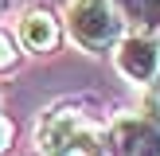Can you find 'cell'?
<instances>
[{
	"label": "cell",
	"mask_w": 160,
	"mask_h": 156,
	"mask_svg": "<svg viewBox=\"0 0 160 156\" xmlns=\"http://www.w3.org/2000/svg\"><path fill=\"white\" fill-rule=\"evenodd\" d=\"M102 129L106 125L90 117V105L82 98H67L43 109L35 125V144L43 156H109Z\"/></svg>",
	"instance_id": "1"
},
{
	"label": "cell",
	"mask_w": 160,
	"mask_h": 156,
	"mask_svg": "<svg viewBox=\"0 0 160 156\" xmlns=\"http://www.w3.org/2000/svg\"><path fill=\"white\" fill-rule=\"evenodd\" d=\"M62 31L86 55H113L125 35V16L113 0H70L62 12Z\"/></svg>",
	"instance_id": "2"
},
{
	"label": "cell",
	"mask_w": 160,
	"mask_h": 156,
	"mask_svg": "<svg viewBox=\"0 0 160 156\" xmlns=\"http://www.w3.org/2000/svg\"><path fill=\"white\" fill-rule=\"evenodd\" d=\"M102 137L109 156H160V94L106 121Z\"/></svg>",
	"instance_id": "3"
},
{
	"label": "cell",
	"mask_w": 160,
	"mask_h": 156,
	"mask_svg": "<svg viewBox=\"0 0 160 156\" xmlns=\"http://www.w3.org/2000/svg\"><path fill=\"white\" fill-rule=\"evenodd\" d=\"M113 66L121 78H129L141 90L160 86V31H125L113 47Z\"/></svg>",
	"instance_id": "4"
},
{
	"label": "cell",
	"mask_w": 160,
	"mask_h": 156,
	"mask_svg": "<svg viewBox=\"0 0 160 156\" xmlns=\"http://www.w3.org/2000/svg\"><path fill=\"white\" fill-rule=\"evenodd\" d=\"M16 43L23 55H51L62 43V16H55L43 4H31L16 23Z\"/></svg>",
	"instance_id": "5"
},
{
	"label": "cell",
	"mask_w": 160,
	"mask_h": 156,
	"mask_svg": "<svg viewBox=\"0 0 160 156\" xmlns=\"http://www.w3.org/2000/svg\"><path fill=\"white\" fill-rule=\"evenodd\" d=\"M113 4L137 31H160V0H113Z\"/></svg>",
	"instance_id": "6"
},
{
	"label": "cell",
	"mask_w": 160,
	"mask_h": 156,
	"mask_svg": "<svg viewBox=\"0 0 160 156\" xmlns=\"http://www.w3.org/2000/svg\"><path fill=\"white\" fill-rule=\"evenodd\" d=\"M20 59H23V51H20V43H16V35L0 27V74H12V70L20 66Z\"/></svg>",
	"instance_id": "7"
},
{
	"label": "cell",
	"mask_w": 160,
	"mask_h": 156,
	"mask_svg": "<svg viewBox=\"0 0 160 156\" xmlns=\"http://www.w3.org/2000/svg\"><path fill=\"white\" fill-rule=\"evenodd\" d=\"M12 144H16V121L0 109V156H8L12 152Z\"/></svg>",
	"instance_id": "8"
},
{
	"label": "cell",
	"mask_w": 160,
	"mask_h": 156,
	"mask_svg": "<svg viewBox=\"0 0 160 156\" xmlns=\"http://www.w3.org/2000/svg\"><path fill=\"white\" fill-rule=\"evenodd\" d=\"M0 4H4V0H0Z\"/></svg>",
	"instance_id": "9"
}]
</instances>
